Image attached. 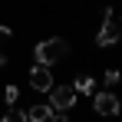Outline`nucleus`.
Segmentation results:
<instances>
[{"label": "nucleus", "instance_id": "nucleus-1", "mask_svg": "<svg viewBox=\"0 0 122 122\" xmlns=\"http://www.w3.org/2000/svg\"><path fill=\"white\" fill-rule=\"evenodd\" d=\"M66 53H69V43H66V40H60V36L36 43V50H33V56H36V66H46V69H50L53 63H60Z\"/></svg>", "mask_w": 122, "mask_h": 122}, {"label": "nucleus", "instance_id": "nucleus-2", "mask_svg": "<svg viewBox=\"0 0 122 122\" xmlns=\"http://www.w3.org/2000/svg\"><path fill=\"white\" fill-rule=\"evenodd\" d=\"M73 106H76L73 86H53V89H50V109H53V112H66V109H73Z\"/></svg>", "mask_w": 122, "mask_h": 122}, {"label": "nucleus", "instance_id": "nucleus-3", "mask_svg": "<svg viewBox=\"0 0 122 122\" xmlns=\"http://www.w3.org/2000/svg\"><path fill=\"white\" fill-rule=\"evenodd\" d=\"M119 36H122L119 23H116V17H112V10H106V13H102V30L96 33V43H99V46H116Z\"/></svg>", "mask_w": 122, "mask_h": 122}, {"label": "nucleus", "instance_id": "nucleus-4", "mask_svg": "<svg viewBox=\"0 0 122 122\" xmlns=\"http://www.w3.org/2000/svg\"><path fill=\"white\" fill-rule=\"evenodd\" d=\"M92 106H96V112H99V116H116V112H119V99H116V92H112V89L96 92V96H92Z\"/></svg>", "mask_w": 122, "mask_h": 122}, {"label": "nucleus", "instance_id": "nucleus-5", "mask_svg": "<svg viewBox=\"0 0 122 122\" xmlns=\"http://www.w3.org/2000/svg\"><path fill=\"white\" fill-rule=\"evenodd\" d=\"M30 86H33L36 92H50L56 82H53V73H50L46 66H33V69H30Z\"/></svg>", "mask_w": 122, "mask_h": 122}, {"label": "nucleus", "instance_id": "nucleus-6", "mask_svg": "<svg viewBox=\"0 0 122 122\" xmlns=\"http://www.w3.org/2000/svg\"><path fill=\"white\" fill-rule=\"evenodd\" d=\"M26 122H53V109H50V102L30 106V109H26Z\"/></svg>", "mask_w": 122, "mask_h": 122}, {"label": "nucleus", "instance_id": "nucleus-7", "mask_svg": "<svg viewBox=\"0 0 122 122\" xmlns=\"http://www.w3.org/2000/svg\"><path fill=\"white\" fill-rule=\"evenodd\" d=\"M92 89H96V79H92V76H86V73H82V76H76V82H73V92H86V96H89Z\"/></svg>", "mask_w": 122, "mask_h": 122}, {"label": "nucleus", "instance_id": "nucleus-8", "mask_svg": "<svg viewBox=\"0 0 122 122\" xmlns=\"http://www.w3.org/2000/svg\"><path fill=\"white\" fill-rule=\"evenodd\" d=\"M0 122H26V112L17 109V106H10V109L3 112V119H0Z\"/></svg>", "mask_w": 122, "mask_h": 122}, {"label": "nucleus", "instance_id": "nucleus-9", "mask_svg": "<svg viewBox=\"0 0 122 122\" xmlns=\"http://www.w3.org/2000/svg\"><path fill=\"white\" fill-rule=\"evenodd\" d=\"M17 99H20V89H17V86H7V89H3V102H7V109H10Z\"/></svg>", "mask_w": 122, "mask_h": 122}, {"label": "nucleus", "instance_id": "nucleus-10", "mask_svg": "<svg viewBox=\"0 0 122 122\" xmlns=\"http://www.w3.org/2000/svg\"><path fill=\"white\" fill-rule=\"evenodd\" d=\"M102 79H106V86L112 89L116 82H122V73H119V69H106V76H102Z\"/></svg>", "mask_w": 122, "mask_h": 122}, {"label": "nucleus", "instance_id": "nucleus-11", "mask_svg": "<svg viewBox=\"0 0 122 122\" xmlns=\"http://www.w3.org/2000/svg\"><path fill=\"white\" fill-rule=\"evenodd\" d=\"M10 33H13V30H10V26L3 23V26H0V43H7V40H10Z\"/></svg>", "mask_w": 122, "mask_h": 122}, {"label": "nucleus", "instance_id": "nucleus-12", "mask_svg": "<svg viewBox=\"0 0 122 122\" xmlns=\"http://www.w3.org/2000/svg\"><path fill=\"white\" fill-rule=\"evenodd\" d=\"M53 122H69V116L66 112H53Z\"/></svg>", "mask_w": 122, "mask_h": 122}, {"label": "nucleus", "instance_id": "nucleus-13", "mask_svg": "<svg viewBox=\"0 0 122 122\" xmlns=\"http://www.w3.org/2000/svg\"><path fill=\"white\" fill-rule=\"evenodd\" d=\"M0 66H7V56H3V53H0Z\"/></svg>", "mask_w": 122, "mask_h": 122}, {"label": "nucleus", "instance_id": "nucleus-14", "mask_svg": "<svg viewBox=\"0 0 122 122\" xmlns=\"http://www.w3.org/2000/svg\"><path fill=\"white\" fill-rule=\"evenodd\" d=\"M116 23H119V33H122V17H119V20H116Z\"/></svg>", "mask_w": 122, "mask_h": 122}]
</instances>
